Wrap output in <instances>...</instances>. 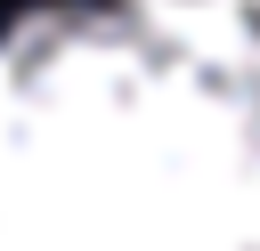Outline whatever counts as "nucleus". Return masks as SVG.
<instances>
[{
    "label": "nucleus",
    "instance_id": "f257e3e1",
    "mask_svg": "<svg viewBox=\"0 0 260 251\" xmlns=\"http://www.w3.org/2000/svg\"><path fill=\"white\" fill-rule=\"evenodd\" d=\"M0 251H260V40L179 0L0 8Z\"/></svg>",
    "mask_w": 260,
    "mask_h": 251
},
{
    "label": "nucleus",
    "instance_id": "f03ea898",
    "mask_svg": "<svg viewBox=\"0 0 260 251\" xmlns=\"http://www.w3.org/2000/svg\"><path fill=\"white\" fill-rule=\"evenodd\" d=\"M179 8H203V16H219V24H236V32L260 40V0H179Z\"/></svg>",
    "mask_w": 260,
    "mask_h": 251
}]
</instances>
